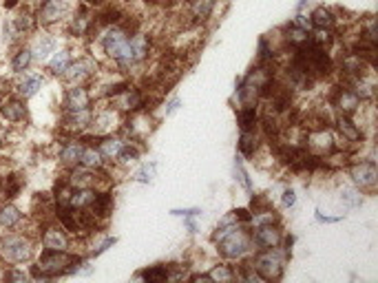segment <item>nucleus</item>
Listing matches in <instances>:
<instances>
[{
  "mask_svg": "<svg viewBox=\"0 0 378 283\" xmlns=\"http://www.w3.org/2000/svg\"><path fill=\"white\" fill-rule=\"evenodd\" d=\"M0 281H5V268L0 265Z\"/></svg>",
  "mask_w": 378,
  "mask_h": 283,
  "instance_id": "bf43d9fd",
  "label": "nucleus"
},
{
  "mask_svg": "<svg viewBox=\"0 0 378 283\" xmlns=\"http://www.w3.org/2000/svg\"><path fill=\"white\" fill-rule=\"evenodd\" d=\"M11 27L15 29V34H18L20 38L29 36V34H34V31L38 29V18H36V11L34 9H18V13L13 15V18L9 20Z\"/></svg>",
  "mask_w": 378,
  "mask_h": 283,
  "instance_id": "6ab92c4d",
  "label": "nucleus"
},
{
  "mask_svg": "<svg viewBox=\"0 0 378 283\" xmlns=\"http://www.w3.org/2000/svg\"><path fill=\"white\" fill-rule=\"evenodd\" d=\"M0 118L9 124H23L29 120V111L23 98H18L15 93H9L3 100H0Z\"/></svg>",
  "mask_w": 378,
  "mask_h": 283,
  "instance_id": "1a4fd4ad",
  "label": "nucleus"
},
{
  "mask_svg": "<svg viewBox=\"0 0 378 283\" xmlns=\"http://www.w3.org/2000/svg\"><path fill=\"white\" fill-rule=\"evenodd\" d=\"M124 144H126V139H122V137L104 135V137L98 142V151H100V155H102L104 164H106V162H115L118 155H120V151L124 149Z\"/></svg>",
  "mask_w": 378,
  "mask_h": 283,
  "instance_id": "b1692460",
  "label": "nucleus"
},
{
  "mask_svg": "<svg viewBox=\"0 0 378 283\" xmlns=\"http://www.w3.org/2000/svg\"><path fill=\"white\" fill-rule=\"evenodd\" d=\"M350 177L360 191H374L378 184V168L374 160H363L350 166Z\"/></svg>",
  "mask_w": 378,
  "mask_h": 283,
  "instance_id": "6e6552de",
  "label": "nucleus"
},
{
  "mask_svg": "<svg viewBox=\"0 0 378 283\" xmlns=\"http://www.w3.org/2000/svg\"><path fill=\"white\" fill-rule=\"evenodd\" d=\"M25 213L15 206V203L11 201H5L0 203V228H3V232L7 230H20L25 226Z\"/></svg>",
  "mask_w": 378,
  "mask_h": 283,
  "instance_id": "a211bd4d",
  "label": "nucleus"
},
{
  "mask_svg": "<svg viewBox=\"0 0 378 283\" xmlns=\"http://www.w3.org/2000/svg\"><path fill=\"white\" fill-rule=\"evenodd\" d=\"M255 228H257V230L250 232V237H252V246H257V250L281 248V244H283V232H281L279 224L255 226Z\"/></svg>",
  "mask_w": 378,
  "mask_h": 283,
  "instance_id": "f8f14e48",
  "label": "nucleus"
},
{
  "mask_svg": "<svg viewBox=\"0 0 378 283\" xmlns=\"http://www.w3.org/2000/svg\"><path fill=\"white\" fill-rule=\"evenodd\" d=\"M288 257H290L288 250L267 248V250H259V253L250 259V265L261 277V281H279L283 277V268H286Z\"/></svg>",
  "mask_w": 378,
  "mask_h": 283,
  "instance_id": "7ed1b4c3",
  "label": "nucleus"
},
{
  "mask_svg": "<svg viewBox=\"0 0 378 283\" xmlns=\"http://www.w3.org/2000/svg\"><path fill=\"white\" fill-rule=\"evenodd\" d=\"M89 210L96 215L98 222H100V219H106L108 215H111V210H113V195L108 193V191H96V199H93Z\"/></svg>",
  "mask_w": 378,
  "mask_h": 283,
  "instance_id": "a878e982",
  "label": "nucleus"
},
{
  "mask_svg": "<svg viewBox=\"0 0 378 283\" xmlns=\"http://www.w3.org/2000/svg\"><path fill=\"white\" fill-rule=\"evenodd\" d=\"M137 157H139V149L135 146V142H126L124 149L118 155V160H120V164L126 166V164H131V162H137Z\"/></svg>",
  "mask_w": 378,
  "mask_h": 283,
  "instance_id": "58836bf2",
  "label": "nucleus"
},
{
  "mask_svg": "<svg viewBox=\"0 0 378 283\" xmlns=\"http://www.w3.org/2000/svg\"><path fill=\"white\" fill-rule=\"evenodd\" d=\"M20 5V0H5V9H15Z\"/></svg>",
  "mask_w": 378,
  "mask_h": 283,
  "instance_id": "4d7b16f0",
  "label": "nucleus"
},
{
  "mask_svg": "<svg viewBox=\"0 0 378 283\" xmlns=\"http://www.w3.org/2000/svg\"><path fill=\"white\" fill-rule=\"evenodd\" d=\"M283 42H286L288 46H292V49H298V46H303L310 42V31L298 27V25H286L283 27Z\"/></svg>",
  "mask_w": 378,
  "mask_h": 283,
  "instance_id": "393cba45",
  "label": "nucleus"
},
{
  "mask_svg": "<svg viewBox=\"0 0 378 283\" xmlns=\"http://www.w3.org/2000/svg\"><path fill=\"white\" fill-rule=\"evenodd\" d=\"M193 217H195V215H186V217H184V224H186L188 232H197V224L193 222Z\"/></svg>",
  "mask_w": 378,
  "mask_h": 283,
  "instance_id": "603ef678",
  "label": "nucleus"
},
{
  "mask_svg": "<svg viewBox=\"0 0 378 283\" xmlns=\"http://www.w3.org/2000/svg\"><path fill=\"white\" fill-rule=\"evenodd\" d=\"M96 199V188H73L69 206L73 208H89Z\"/></svg>",
  "mask_w": 378,
  "mask_h": 283,
  "instance_id": "2f4dec72",
  "label": "nucleus"
},
{
  "mask_svg": "<svg viewBox=\"0 0 378 283\" xmlns=\"http://www.w3.org/2000/svg\"><path fill=\"white\" fill-rule=\"evenodd\" d=\"M71 62H73V58H71V51H69V49H60V51L56 49L53 56L49 58V65H46V69L51 71V75L62 77V73L69 69Z\"/></svg>",
  "mask_w": 378,
  "mask_h": 283,
  "instance_id": "c85d7f7f",
  "label": "nucleus"
},
{
  "mask_svg": "<svg viewBox=\"0 0 378 283\" xmlns=\"http://www.w3.org/2000/svg\"><path fill=\"white\" fill-rule=\"evenodd\" d=\"M234 217H237V222H239V224H250L252 213L246 210V208H237V210H234Z\"/></svg>",
  "mask_w": 378,
  "mask_h": 283,
  "instance_id": "09e8293b",
  "label": "nucleus"
},
{
  "mask_svg": "<svg viewBox=\"0 0 378 283\" xmlns=\"http://www.w3.org/2000/svg\"><path fill=\"white\" fill-rule=\"evenodd\" d=\"M36 257V239L31 232L7 230L0 234V261H7L13 265L29 263Z\"/></svg>",
  "mask_w": 378,
  "mask_h": 283,
  "instance_id": "f03ea898",
  "label": "nucleus"
},
{
  "mask_svg": "<svg viewBox=\"0 0 378 283\" xmlns=\"http://www.w3.org/2000/svg\"><path fill=\"white\" fill-rule=\"evenodd\" d=\"M317 219L321 224H336V222H341V217H323L319 210H317Z\"/></svg>",
  "mask_w": 378,
  "mask_h": 283,
  "instance_id": "864d4df0",
  "label": "nucleus"
},
{
  "mask_svg": "<svg viewBox=\"0 0 378 283\" xmlns=\"http://www.w3.org/2000/svg\"><path fill=\"white\" fill-rule=\"evenodd\" d=\"M155 172H157V164H155V162L144 164V166H141V168L135 172V180H137V182H144V184H149V182H153Z\"/></svg>",
  "mask_w": 378,
  "mask_h": 283,
  "instance_id": "ea45409f",
  "label": "nucleus"
},
{
  "mask_svg": "<svg viewBox=\"0 0 378 283\" xmlns=\"http://www.w3.org/2000/svg\"><path fill=\"white\" fill-rule=\"evenodd\" d=\"M113 244H115V239H113V237H106V239H104V241H102V244H100V246H98L96 250H91V255H93V257H98V255L106 253V250H108V248H111Z\"/></svg>",
  "mask_w": 378,
  "mask_h": 283,
  "instance_id": "de8ad7c7",
  "label": "nucleus"
},
{
  "mask_svg": "<svg viewBox=\"0 0 378 283\" xmlns=\"http://www.w3.org/2000/svg\"><path fill=\"white\" fill-rule=\"evenodd\" d=\"M131 87V82H118V84H111V87H108V91H106V96L108 98H118L120 96V93H124L126 89H129Z\"/></svg>",
  "mask_w": 378,
  "mask_h": 283,
  "instance_id": "37998d69",
  "label": "nucleus"
},
{
  "mask_svg": "<svg viewBox=\"0 0 378 283\" xmlns=\"http://www.w3.org/2000/svg\"><path fill=\"white\" fill-rule=\"evenodd\" d=\"M0 188H3V197H7V199H11V197H15L20 193V188H23V180L18 177V175H5V180H3V184H0Z\"/></svg>",
  "mask_w": 378,
  "mask_h": 283,
  "instance_id": "e433bc0d",
  "label": "nucleus"
},
{
  "mask_svg": "<svg viewBox=\"0 0 378 283\" xmlns=\"http://www.w3.org/2000/svg\"><path fill=\"white\" fill-rule=\"evenodd\" d=\"M343 199H345V203H348V206H358L360 203V195L356 193V191H343Z\"/></svg>",
  "mask_w": 378,
  "mask_h": 283,
  "instance_id": "c03bdc74",
  "label": "nucleus"
},
{
  "mask_svg": "<svg viewBox=\"0 0 378 283\" xmlns=\"http://www.w3.org/2000/svg\"><path fill=\"white\" fill-rule=\"evenodd\" d=\"M294 25H298V27H303V29H308V31H310V27H312V20H310V15L298 13L296 18H294Z\"/></svg>",
  "mask_w": 378,
  "mask_h": 283,
  "instance_id": "8fccbe9b",
  "label": "nucleus"
},
{
  "mask_svg": "<svg viewBox=\"0 0 378 283\" xmlns=\"http://www.w3.org/2000/svg\"><path fill=\"white\" fill-rule=\"evenodd\" d=\"M84 3L91 7H100V5H104V0H84Z\"/></svg>",
  "mask_w": 378,
  "mask_h": 283,
  "instance_id": "13d9d810",
  "label": "nucleus"
},
{
  "mask_svg": "<svg viewBox=\"0 0 378 283\" xmlns=\"http://www.w3.org/2000/svg\"><path fill=\"white\" fill-rule=\"evenodd\" d=\"M259 111L257 106H241L239 113H237V122H239V129L241 131H255L257 124H259Z\"/></svg>",
  "mask_w": 378,
  "mask_h": 283,
  "instance_id": "7c9ffc66",
  "label": "nucleus"
},
{
  "mask_svg": "<svg viewBox=\"0 0 378 283\" xmlns=\"http://www.w3.org/2000/svg\"><path fill=\"white\" fill-rule=\"evenodd\" d=\"M96 71H98L96 58L84 56V58H80L77 62H71L69 69L62 73V80H65L69 87H71V84H87L91 77L96 75Z\"/></svg>",
  "mask_w": 378,
  "mask_h": 283,
  "instance_id": "39448f33",
  "label": "nucleus"
},
{
  "mask_svg": "<svg viewBox=\"0 0 378 283\" xmlns=\"http://www.w3.org/2000/svg\"><path fill=\"white\" fill-rule=\"evenodd\" d=\"M179 104H182V102H179L177 98H172V100L166 104V115H172V113H175L177 108H179Z\"/></svg>",
  "mask_w": 378,
  "mask_h": 283,
  "instance_id": "3c124183",
  "label": "nucleus"
},
{
  "mask_svg": "<svg viewBox=\"0 0 378 283\" xmlns=\"http://www.w3.org/2000/svg\"><path fill=\"white\" fill-rule=\"evenodd\" d=\"M252 248L255 246H252L250 232L241 224H237V228L230 230L224 239L217 241V250L224 259H244Z\"/></svg>",
  "mask_w": 378,
  "mask_h": 283,
  "instance_id": "20e7f679",
  "label": "nucleus"
},
{
  "mask_svg": "<svg viewBox=\"0 0 378 283\" xmlns=\"http://www.w3.org/2000/svg\"><path fill=\"white\" fill-rule=\"evenodd\" d=\"M139 277L149 281V283H160L168 279V265L160 263V265H153V268H146L144 272H139Z\"/></svg>",
  "mask_w": 378,
  "mask_h": 283,
  "instance_id": "4c0bfd02",
  "label": "nucleus"
},
{
  "mask_svg": "<svg viewBox=\"0 0 378 283\" xmlns=\"http://www.w3.org/2000/svg\"><path fill=\"white\" fill-rule=\"evenodd\" d=\"M96 29H98L96 18H93L91 9H87V7H80V9L73 13V18H69L71 36H77V38H80V36H91Z\"/></svg>",
  "mask_w": 378,
  "mask_h": 283,
  "instance_id": "dca6fc26",
  "label": "nucleus"
},
{
  "mask_svg": "<svg viewBox=\"0 0 378 283\" xmlns=\"http://www.w3.org/2000/svg\"><path fill=\"white\" fill-rule=\"evenodd\" d=\"M29 46H31V51H34V60L44 62V60H49L53 56V51L58 49V40L51 34H40Z\"/></svg>",
  "mask_w": 378,
  "mask_h": 283,
  "instance_id": "4be33fe9",
  "label": "nucleus"
},
{
  "mask_svg": "<svg viewBox=\"0 0 378 283\" xmlns=\"http://www.w3.org/2000/svg\"><path fill=\"white\" fill-rule=\"evenodd\" d=\"M310 20H312L314 29H327V31H332L336 27V23H339L336 13L329 7H317L310 13Z\"/></svg>",
  "mask_w": 378,
  "mask_h": 283,
  "instance_id": "cd10ccee",
  "label": "nucleus"
},
{
  "mask_svg": "<svg viewBox=\"0 0 378 283\" xmlns=\"http://www.w3.org/2000/svg\"><path fill=\"white\" fill-rule=\"evenodd\" d=\"M270 206V203H267V199L265 197H252L250 199V208H252V213H257V210H261V208H267Z\"/></svg>",
  "mask_w": 378,
  "mask_h": 283,
  "instance_id": "49530a36",
  "label": "nucleus"
},
{
  "mask_svg": "<svg viewBox=\"0 0 378 283\" xmlns=\"http://www.w3.org/2000/svg\"><path fill=\"white\" fill-rule=\"evenodd\" d=\"M329 104H332L339 113L343 115H354L358 108H360V98L356 96V91L348 84L336 87L332 98H329Z\"/></svg>",
  "mask_w": 378,
  "mask_h": 283,
  "instance_id": "9d476101",
  "label": "nucleus"
},
{
  "mask_svg": "<svg viewBox=\"0 0 378 283\" xmlns=\"http://www.w3.org/2000/svg\"><path fill=\"white\" fill-rule=\"evenodd\" d=\"M126 44H129V34H126L120 25L106 27V31L102 34V46L108 58L120 60L126 51Z\"/></svg>",
  "mask_w": 378,
  "mask_h": 283,
  "instance_id": "0eeeda50",
  "label": "nucleus"
},
{
  "mask_svg": "<svg viewBox=\"0 0 378 283\" xmlns=\"http://www.w3.org/2000/svg\"><path fill=\"white\" fill-rule=\"evenodd\" d=\"M146 3H153V0H146Z\"/></svg>",
  "mask_w": 378,
  "mask_h": 283,
  "instance_id": "e2e57ef3",
  "label": "nucleus"
},
{
  "mask_svg": "<svg viewBox=\"0 0 378 283\" xmlns=\"http://www.w3.org/2000/svg\"><path fill=\"white\" fill-rule=\"evenodd\" d=\"M168 3H177V0H168Z\"/></svg>",
  "mask_w": 378,
  "mask_h": 283,
  "instance_id": "052dcab7",
  "label": "nucleus"
},
{
  "mask_svg": "<svg viewBox=\"0 0 378 283\" xmlns=\"http://www.w3.org/2000/svg\"><path fill=\"white\" fill-rule=\"evenodd\" d=\"M0 149H3V142H0Z\"/></svg>",
  "mask_w": 378,
  "mask_h": 283,
  "instance_id": "680f3d73",
  "label": "nucleus"
},
{
  "mask_svg": "<svg viewBox=\"0 0 378 283\" xmlns=\"http://www.w3.org/2000/svg\"><path fill=\"white\" fill-rule=\"evenodd\" d=\"M42 3H44V0H25V7H29V9H34V11H36Z\"/></svg>",
  "mask_w": 378,
  "mask_h": 283,
  "instance_id": "6e6d98bb",
  "label": "nucleus"
},
{
  "mask_svg": "<svg viewBox=\"0 0 378 283\" xmlns=\"http://www.w3.org/2000/svg\"><path fill=\"white\" fill-rule=\"evenodd\" d=\"M365 67H367V62L354 51L345 54L341 58V73H343L345 80H354V77L365 75Z\"/></svg>",
  "mask_w": 378,
  "mask_h": 283,
  "instance_id": "412c9836",
  "label": "nucleus"
},
{
  "mask_svg": "<svg viewBox=\"0 0 378 283\" xmlns=\"http://www.w3.org/2000/svg\"><path fill=\"white\" fill-rule=\"evenodd\" d=\"M42 84L44 77L40 73H18V80L11 84V93H15L23 100H29L42 89Z\"/></svg>",
  "mask_w": 378,
  "mask_h": 283,
  "instance_id": "4468645a",
  "label": "nucleus"
},
{
  "mask_svg": "<svg viewBox=\"0 0 378 283\" xmlns=\"http://www.w3.org/2000/svg\"><path fill=\"white\" fill-rule=\"evenodd\" d=\"M29 279H31V275L27 270L15 268V265L5 270V281H29Z\"/></svg>",
  "mask_w": 378,
  "mask_h": 283,
  "instance_id": "a19ab883",
  "label": "nucleus"
},
{
  "mask_svg": "<svg viewBox=\"0 0 378 283\" xmlns=\"http://www.w3.org/2000/svg\"><path fill=\"white\" fill-rule=\"evenodd\" d=\"M259 149V137L255 135V131H241V137H239V153L246 155V157H255Z\"/></svg>",
  "mask_w": 378,
  "mask_h": 283,
  "instance_id": "72a5a7b5",
  "label": "nucleus"
},
{
  "mask_svg": "<svg viewBox=\"0 0 378 283\" xmlns=\"http://www.w3.org/2000/svg\"><path fill=\"white\" fill-rule=\"evenodd\" d=\"M336 124H339V133L343 137V142H350V144H358L363 142V131L358 129V124L352 120V115H336Z\"/></svg>",
  "mask_w": 378,
  "mask_h": 283,
  "instance_id": "5701e85b",
  "label": "nucleus"
},
{
  "mask_svg": "<svg viewBox=\"0 0 378 283\" xmlns=\"http://www.w3.org/2000/svg\"><path fill=\"white\" fill-rule=\"evenodd\" d=\"M34 51H31V46H18L13 54H11V71L18 75V73H25L29 71V67L34 65Z\"/></svg>",
  "mask_w": 378,
  "mask_h": 283,
  "instance_id": "bb28decb",
  "label": "nucleus"
},
{
  "mask_svg": "<svg viewBox=\"0 0 378 283\" xmlns=\"http://www.w3.org/2000/svg\"><path fill=\"white\" fill-rule=\"evenodd\" d=\"M82 151H84V144H82L80 139H65L60 144L58 160L65 164V166H77V164H80Z\"/></svg>",
  "mask_w": 378,
  "mask_h": 283,
  "instance_id": "aec40b11",
  "label": "nucleus"
},
{
  "mask_svg": "<svg viewBox=\"0 0 378 283\" xmlns=\"http://www.w3.org/2000/svg\"><path fill=\"white\" fill-rule=\"evenodd\" d=\"M201 210L199 208H186V210H172V215H179V217H186V215H199Z\"/></svg>",
  "mask_w": 378,
  "mask_h": 283,
  "instance_id": "5fc2aeb1",
  "label": "nucleus"
},
{
  "mask_svg": "<svg viewBox=\"0 0 378 283\" xmlns=\"http://www.w3.org/2000/svg\"><path fill=\"white\" fill-rule=\"evenodd\" d=\"M281 201H283V206H286V208H292L294 201H296V193L292 191V188H286V191H283Z\"/></svg>",
  "mask_w": 378,
  "mask_h": 283,
  "instance_id": "a18cd8bd",
  "label": "nucleus"
},
{
  "mask_svg": "<svg viewBox=\"0 0 378 283\" xmlns=\"http://www.w3.org/2000/svg\"><path fill=\"white\" fill-rule=\"evenodd\" d=\"M213 11H215V0H188V13H191L197 23L208 20Z\"/></svg>",
  "mask_w": 378,
  "mask_h": 283,
  "instance_id": "c756f323",
  "label": "nucleus"
},
{
  "mask_svg": "<svg viewBox=\"0 0 378 283\" xmlns=\"http://www.w3.org/2000/svg\"><path fill=\"white\" fill-rule=\"evenodd\" d=\"M208 279H210V281H219V283H226V281L237 279V275H234L232 265H228V263H217V265H213V268H210Z\"/></svg>",
  "mask_w": 378,
  "mask_h": 283,
  "instance_id": "f704fd0d",
  "label": "nucleus"
},
{
  "mask_svg": "<svg viewBox=\"0 0 378 283\" xmlns=\"http://www.w3.org/2000/svg\"><path fill=\"white\" fill-rule=\"evenodd\" d=\"M84 265V257L71 255L69 250H46L42 248V253L38 255L36 263L31 265L29 275L34 279H56L65 275H75L80 272Z\"/></svg>",
  "mask_w": 378,
  "mask_h": 283,
  "instance_id": "f257e3e1",
  "label": "nucleus"
},
{
  "mask_svg": "<svg viewBox=\"0 0 378 283\" xmlns=\"http://www.w3.org/2000/svg\"><path fill=\"white\" fill-rule=\"evenodd\" d=\"M38 241L46 250H69L71 248V234L58 224H42Z\"/></svg>",
  "mask_w": 378,
  "mask_h": 283,
  "instance_id": "423d86ee",
  "label": "nucleus"
},
{
  "mask_svg": "<svg viewBox=\"0 0 378 283\" xmlns=\"http://www.w3.org/2000/svg\"><path fill=\"white\" fill-rule=\"evenodd\" d=\"M255 226H270V224H279V215L272 206L267 208H261L257 213H252V219H250Z\"/></svg>",
  "mask_w": 378,
  "mask_h": 283,
  "instance_id": "c9c22d12",
  "label": "nucleus"
},
{
  "mask_svg": "<svg viewBox=\"0 0 378 283\" xmlns=\"http://www.w3.org/2000/svg\"><path fill=\"white\" fill-rule=\"evenodd\" d=\"M104 175L102 168L100 170H93V168H84V166H71L69 175H67V184L71 188H98V184L102 182Z\"/></svg>",
  "mask_w": 378,
  "mask_h": 283,
  "instance_id": "ddd939ff",
  "label": "nucleus"
},
{
  "mask_svg": "<svg viewBox=\"0 0 378 283\" xmlns=\"http://www.w3.org/2000/svg\"><path fill=\"white\" fill-rule=\"evenodd\" d=\"M80 166H84V168H93V170L104 168V160H102L100 151H98L96 146H84L82 157H80Z\"/></svg>",
  "mask_w": 378,
  "mask_h": 283,
  "instance_id": "473e14b6",
  "label": "nucleus"
},
{
  "mask_svg": "<svg viewBox=\"0 0 378 283\" xmlns=\"http://www.w3.org/2000/svg\"><path fill=\"white\" fill-rule=\"evenodd\" d=\"M91 106V93L84 84H71L62 96V111H77Z\"/></svg>",
  "mask_w": 378,
  "mask_h": 283,
  "instance_id": "2eb2a0df",
  "label": "nucleus"
},
{
  "mask_svg": "<svg viewBox=\"0 0 378 283\" xmlns=\"http://www.w3.org/2000/svg\"><path fill=\"white\" fill-rule=\"evenodd\" d=\"M234 172H237V180H239V184L246 188V191L250 193L252 191V184H250V180H248V172L244 170V166H241V160H237L234 162Z\"/></svg>",
  "mask_w": 378,
  "mask_h": 283,
  "instance_id": "79ce46f5",
  "label": "nucleus"
},
{
  "mask_svg": "<svg viewBox=\"0 0 378 283\" xmlns=\"http://www.w3.org/2000/svg\"><path fill=\"white\" fill-rule=\"evenodd\" d=\"M62 120H65V129H69L71 133H82L87 129H91L93 122V108H77V111H62Z\"/></svg>",
  "mask_w": 378,
  "mask_h": 283,
  "instance_id": "f3484780",
  "label": "nucleus"
},
{
  "mask_svg": "<svg viewBox=\"0 0 378 283\" xmlns=\"http://www.w3.org/2000/svg\"><path fill=\"white\" fill-rule=\"evenodd\" d=\"M67 13H69L67 0H44L36 9V18H38V25L51 27V25H58Z\"/></svg>",
  "mask_w": 378,
  "mask_h": 283,
  "instance_id": "9b49d317",
  "label": "nucleus"
}]
</instances>
